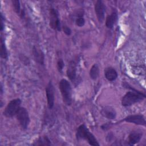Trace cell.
I'll list each match as a JSON object with an SVG mask.
<instances>
[{
  "instance_id": "obj_1",
  "label": "cell",
  "mask_w": 146,
  "mask_h": 146,
  "mask_svg": "<svg viewBox=\"0 0 146 146\" xmlns=\"http://www.w3.org/2000/svg\"><path fill=\"white\" fill-rule=\"evenodd\" d=\"M132 90L127 92L121 99V104L124 107H128L136 103L142 101L145 98V95L141 92L133 89L131 87H128Z\"/></svg>"
},
{
  "instance_id": "obj_2",
  "label": "cell",
  "mask_w": 146,
  "mask_h": 146,
  "mask_svg": "<svg viewBox=\"0 0 146 146\" xmlns=\"http://www.w3.org/2000/svg\"><path fill=\"white\" fill-rule=\"evenodd\" d=\"M76 137L78 140H86L91 145H99V144L94 135L89 131L84 124H82L78 127L76 132Z\"/></svg>"
},
{
  "instance_id": "obj_3",
  "label": "cell",
  "mask_w": 146,
  "mask_h": 146,
  "mask_svg": "<svg viewBox=\"0 0 146 146\" xmlns=\"http://www.w3.org/2000/svg\"><path fill=\"white\" fill-rule=\"evenodd\" d=\"M59 88L60 91L63 101L67 106H70L72 103V89L70 83L65 79H62L59 83Z\"/></svg>"
},
{
  "instance_id": "obj_4",
  "label": "cell",
  "mask_w": 146,
  "mask_h": 146,
  "mask_svg": "<svg viewBox=\"0 0 146 146\" xmlns=\"http://www.w3.org/2000/svg\"><path fill=\"white\" fill-rule=\"evenodd\" d=\"M21 100L19 98L11 100L6 107L3 114L7 117H11L15 116L21 107Z\"/></svg>"
},
{
  "instance_id": "obj_5",
  "label": "cell",
  "mask_w": 146,
  "mask_h": 146,
  "mask_svg": "<svg viewBox=\"0 0 146 146\" xmlns=\"http://www.w3.org/2000/svg\"><path fill=\"white\" fill-rule=\"evenodd\" d=\"M15 116L21 127L24 129H26L30 121L27 110L25 108L21 107Z\"/></svg>"
},
{
  "instance_id": "obj_6",
  "label": "cell",
  "mask_w": 146,
  "mask_h": 146,
  "mask_svg": "<svg viewBox=\"0 0 146 146\" xmlns=\"http://www.w3.org/2000/svg\"><path fill=\"white\" fill-rule=\"evenodd\" d=\"M49 22L50 26L53 30L60 31L61 30V26L60 20L59 19L58 14L57 11L54 9L51 8L50 10L49 13Z\"/></svg>"
},
{
  "instance_id": "obj_7",
  "label": "cell",
  "mask_w": 146,
  "mask_h": 146,
  "mask_svg": "<svg viewBox=\"0 0 146 146\" xmlns=\"http://www.w3.org/2000/svg\"><path fill=\"white\" fill-rule=\"evenodd\" d=\"M94 9L98 21L100 23H102L104 20V15L106 10L104 3L101 0H98L95 3Z\"/></svg>"
},
{
  "instance_id": "obj_8",
  "label": "cell",
  "mask_w": 146,
  "mask_h": 146,
  "mask_svg": "<svg viewBox=\"0 0 146 146\" xmlns=\"http://www.w3.org/2000/svg\"><path fill=\"white\" fill-rule=\"evenodd\" d=\"M46 93L48 108L49 109H52L54 105L55 89L51 81L49 82V83L47 85V87L46 88Z\"/></svg>"
},
{
  "instance_id": "obj_9",
  "label": "cell",
  "mask_w": 146,
  "mask_h": 146,
  "mask_svg": "<svg viewBox=\"0 0 146 146\" xmlns=\"http://www.w3.org/2000/svg\"><path fill=\"white\" fill-rule=\"evenodd\" d=\"M124 121L128 123H133L136 125H145L146 122L145 117L142 115H131L127 116L124 119Z\"/></svg>"
},
{
  "instance_id": "obj_10",
  "label": "cell",
  "mask_w": 146,
  "mask_h": 146,
  "mask_svg": "<svg viewBox=\"0 0 146 146\" xmlns=\"http://www.w3.org/2000/svg\"><path fill=\"white\" fill-rule=\"evenodd\" d=\"M66 74L67 77L70 80L73 81L75 80L76 75V64L74 61L71 60L69 62L66 71Z\"/></svg>"
},
{
  "instance_id": "obj_11",
  "label": "cell",
  "mask_w": 146,
  "mask_h": 146,
  "mask_svg": "<svg viewBox=\"0 0 146 146\" xmlns=\"http://www.w3.org/2000/svg\"><path fill=\"white\" fill-rule=\"evenodd\" d=\"M33 53L35 62L40 65H43L44 61V55L42 51L39 48L34 46L33 49Z\"/></svg>"
},
{
  "instance_id": "obj_12",
  "label": "cell",
  "mask_w": 146,
  "mask_h": 146,
  "mask_svg": "<svg viewBox=\"0 0 146 146\" xmlns=\"http://www.w3.org/2000/svg\"><path fill=\"white\" fill-rule=\"evenodd\" d=\"M101 114L108 119H114L116 116V112L112 107L105 106L101 110Z\"/></svg>"
},
{
  "instance_id": "obj_13",
  "label": "cell",
  "mask_w": 146,
  "mask_h": 146,
  "mask_svg": "<svg viewBox=\"0 0 146 146\" xmlns=\"http://www.w3.org/2000/svg\"><path fill=\"white\" fill-rule=\"evenodd\" d=\"M104 75L108 81L112 82L116 79L117 77V73L113 68L108 67L104 70Z\"/></svg>"
},
{
  "instance_id": "obj_14",
  "label": "cell",
  "mask_w": 146,
  "mask_h": 146,
  "mask_svg": "<svg viewBox=\"0 0 146 146\" xmlns=\"http://www.w3.org/2000/svg\"><path fill=\"white\" fill-rule=\"evenodd\" d=\"M117 14L116 11H114L112 12L110 15H108L106 19V26L108 29H112L117 21Z\"/></svg>"
},
{
  "instance_id": "obj_15",
  "label": "cell",
  "mask_w": 146,
  "mask_h": 146,
  "mask_svg": "<svg viewBox=\"0 0 146 146\" xmlns=\"http://www.w3.org/2000/svg\"><path fill=\"white\" fill-rule=\"evenodd\" d=\"M142 136V133L138 132H132L128 136V144L133 145L140 141Z\"/></svg>"
},
{
  "instance_id": "obj_16",
  "label": "cell",
  "mask_w": 146,
  "mask_h": 146,
  "mask_svg": "<svg viewBox=\"0 0 146 146\" xmlns=\"http://www.w3.org/2000/svg\"><path fill=\"white\" fill-rule=\"evenodd\" d=\"M33 145H51V143L48 137L43 136L39 137L34 143L33 144Z\"/></svg>"
},
{
  "instance_id": "obj_17",
  "label": "cell",
  "mask_w": 146,
  "mask_h": 146,
  "mask_svg": "<svg viewBox=\"0 0 146 146\" xmlns=\"http://www.w3.org/2000/svg\"><path fill=\"white\" fill-rule=\"evenodd\" d=\"M99 74V69L97 64H94L90 70V76L91 79L96 80Z\"/></svg>"
},
{
  "instance_id": "obj_18",
  "label": "cell",
  "mask_w": 146,
  "mask_h": 146,
  "mask_svg": "<svg viewBox=\"0 0 146 146\" xmlns=\"http://www.w3.org/2000/svg\"><path fill=\"white\" fill-rule=\"evenodd\" d=\"M1 57L3 59H7L8 57V53L6 47L5 40L2 36L1 38Z\"/></svg>"
},
{
  "instance_id": "obj_19",
  "label": "cell",
  "mask_w": 146,
  "mask_h": 146,
  "mask_svg": "<svg viewBox=\"0 0 146 146\" xmlns=\"http://www.w3.org/2000/svg\"><path fill=\"white\" fill-rule=\"evenodd\" d=\"M11 2H12V5H13L14 11L17 14H19L21 13V5H20L19 1L13 0Z\"/></svg>"
},
{
  "instance_id": "obj_20",
  "label": "cell",
  "mask_w": 146,
  "mask_h": 146,
  "mask_svg": "<svg viewBox=\"0 0 146 146\" xmlns=\"http://www.w3.org/2000/svg\"><path fill=\"white\" fill-rule=\"evenodd\" d=\"M75 23L79 27H82L84 25L85 19H84V18H83V17L82 14L81 15H78V17L76 19Z\"/></svg>"
},
{
  "instance_id": "obj_21",
  "label": "cell",
  "mask_w": 146,
  "mask_h": 146,
  "mask_svg": "<svg viewBox=\"0 0 146 146\" xmlns=\"http://www.w3.org/2000/svg\"><path fill=\"white\" fill-rule=\"evenodd\" d=\"M64 66V63L63 59H59L57 62V68H58V70L59 72H61L62 71Z\"/></svg>"
},
{
  "instance_id": "obj_22",
  "label": "cell",
  "mask_w": 146,
  "mask_h": 146,
  "mask_svg": "<svg viewBox=\"0 0 146 146\" xmlns=\"http://www.w3.org/2000/svg\"><path fill=\"white\" fill-rule=\"evenodd\" d=\"M63 31L64 33V34L67 35H70L71 34V29L67 26H63Z\"/></svg>"
},
{
  "instance_id": "obj_23",
  "label": "cell",
  "mask_w": 146,
  "mask_h": 146,
  "mask_svg": "<svg viewBox=\"0 0 146 146\" xmlns=\"http://www.w3.org/2000/svg\"><path fill=\"white\" fill-rule=\"evenodd\" d=\"M4 25H3V17L2 14H1V31H2L4 29Z\"/></svg>"
},
{
  "instance_id": "obj_24",
  "label": "cell",
  "mask_w": 146,
  "mask_h": 146,
  "mask_svg": "<svg viewBox=\"0 0 146 146\" xmlns=\"http://www.w3.org/2000/svg\"><path fill=\"white\" fill-rule=\"evenodd\" d=\"M1 94H2V92H3V89H2V84H1Z\"/></svg>"
}]
</instances>
